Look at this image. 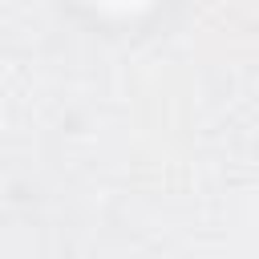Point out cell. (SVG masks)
Instances as JSON below:
<instances>
[{"instance_id": "6da1fadb", "label": "cell", "mask_w": 259, "mask_h": 259, "mask_svg": "<svg viewBox=\"0 0 259 259\" xmlns=\"http://www.w3.org/2000/svg\"><path fill=\"white\" fill-rule=\"evenodd\" d=\"M97 20H109V24H134L142 16H154L166 0H81Z\"/></svg>"}]
</instances>
